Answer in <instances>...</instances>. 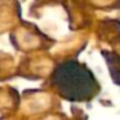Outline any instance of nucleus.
<instances>
[{"label":"nucleus","instance_id":"obj_2","mask_svg":"<svg viewBox=\"0 0 120 120\" xmlns=\"http://www.w3.org/2000/svg\"><path fill=\"white\" fill-rule=\"evenodd\" d=\"M102 56L106 58L107 66H109L114 83L119 85V57H117V54L112 52H107V50H102Z\"/></svg>","mask_w":120,"mask_h":120},{"label":"nucleus","instance_id":"obj_1","mask_svg":"<svg viewBox=\"0 0 120 120\" xmlns=\"http://www.w3.org/2000/svg\"><path fill=\"white\" fill-rule=\"evenodd\" d=\"M52 83L58 93L68 101H89L99 90L92 71L78 61H66L56 67Z\"/></svg>","mask_w":120,"mask_h":120}]
</instances>
